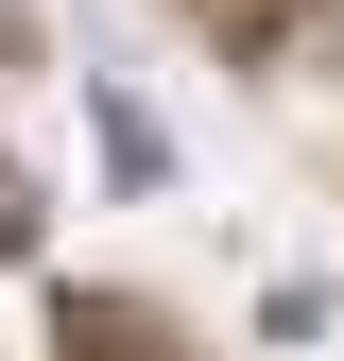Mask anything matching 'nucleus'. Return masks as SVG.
Masks as SVG:
<instances>
[{
    "instance_id": "f257e3e1",
    "label": "nucleus",
    "mask_w": 344,
    "mask_h": 361,
    "mask_svg": "<svg viewBox=\"0 0 344 361\" xmlns=\"http://www.w3.org/2000/svg\"><path fill=\"white\" fill-rule=\"evenodd\" d=\"M69 361H138V327L121 310H69Z\"/></svg>"
},
{
    "instance_id": "f03ea898",
    "label": "nucleus",
    "mask_w": 344,
    "mask_h": 361,
    "mask_svg": "<svg viewBox=\"0 0 344 361\" xmlns=\"http://www.w3.org/2000/svg\"><path fill=\"white\" fill-rule=\"evenodd\" d=\"M207 18H224V35H276V0H207Z\"/></svg>"
}]
</instances>
